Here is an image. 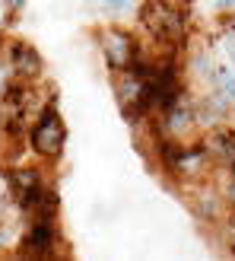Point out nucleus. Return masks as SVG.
<instances>
[{
  "label": "nucleus",
  "mask_w": 235,
  "mask_h": 261,
  "mask_svg": "<svg viewBox=\"0 0 235 261\" xmlns=\"http://www.w3.org/2000/svg\"><path fill=\"white\" fill-rule=\"evenodd\" d=\"M140 25L150 35L153 48L159 51H175L178 55L191 38V16L185 4H175V0H143Z\"/></svg>",
  "instance_id": "nucleus-1"
},
{
  "label": "nucleus",
  "mask_w": 235,
  "mask_h": 261,
  "mask_svg": "<svg viewBox=\"0 0 235 261\" xmlns=\"http://www.w3.org/2000/svg\"><path fill=\"white\" fill-rule=\"evenodd\" d=\"M29 150L45 163H57L64 156V143H67V124L61 118L57 99L51 96L48 102H42V109L35 112V118L29 124V134H25Z\"/></svg>",
  "instance_id": "nucleus-2"
},
{
  "label": "nucleus",
  "mask_w": 235,
  "mask_h": 261,
  "mask_svg": "<svg viewBox=\"0 0 235 261\" xmlns=\"http://www.w3.org/2000/svg\"><path fill=\"white\" fill-rule=\"evenodd\" d=\"M185 198L191 204V214L197 217L203 226H219L229 217V204H226L223 185H216V175L200 178V181H188Z\"/></svg>",
  "instance_id": "nucleus-3"
},
{
  "label": "nucleus",
  "mask_w": 235,
  "mask_h": 261,
  "mask_svg": "<svg viewBox=\"0 0 235 261\" xmlns=\"http://www.w3.org/2000/svg\"><path fill=\"white\" fill-rule=\"evenodd\" d=\"M96 38H99V48H102L108 73L127 70V64L137 55H143V45L137 42V35L130 29H124V25H105V29L96 32Z\"/></svg>",
  "instance_id": "nucleus-4"
},
{
  "label": "nucleus",
  "mask_w": 235,
  "mask_h": 261,
  "mask_svg": "<svg viewBox=\"0 0 235 261\" xmlns=\"http://www.w3.org/2000/svg\"><path fill=\"white\" fill-rule=\"evenodd\" d=\"M153 127L165 137L175 140H194L200 137V124H197V109H194V96H181L172 109H165L159 115H150Z\"/></svg>",
  "instance_id": "nucleus-5"
},
{
  "label": "nucleus",
  "mask_w": 235,
  "mask_h": 261,
  "mask_svg": "<svg viewBox=\"0 0 235 261\" xmlns=\"http://www.w3.org/2000/svg\"><path fill=\"white\" fill-rule=\"evenodd\" d=\"M61 232L57 223H48V220H32L29 229L19 236L16 242V255L19 258H35V261H54L61 258Z\"/></svg>",
  "instance_id": "nucleus-6"
},
{
  "label": "nucleus",
  "mask_w": 235,
  "mask_h": 261,
  "mask_svg": "<svg viewBox=\"0 0 235 261\" xmlns=\"http://www.w3.org/2000/svg\"><path fill=\"white\" fill-rule=\"evenodd\" d=\"M7 58H10V70H13V76H19V80H29V83H38V80H42L45 61H42V55L35 51V45L22 42V38H10Z\"/></svg>",
  "instance_id": "nucleus-7"
},
{
  "label": "nucleus",
  "mask_w": 235,
  "mask_h": 261,
  "mask_svg": "<svg viewBox=\"0 0 235 261\" xmlns=\"http://www.w3.org/2000/svg\"><path fill=\"white\" fill-rule=\"evenodd\" d=\"M194 109H197V124H200V134H203V130H213L219 124H226L235 106L223 93H216V89H203V93L194 99Z\"/></svg>",
  "instance_id": "nucleus-8"
},
{
  "label": "nucleus",
  "mask_w": 235,
  "mask_h": 261,
  "mask_svg": "<svg viewBox=\"0 0 235 261\" xmlns=\"http://www.w3.org/2000/svg\"><path fill=\"white\" fill-rule=\"evenodd\" d=\"M42 185H48V178H45V172L38 166H10L7 169V191H10L13 204L25 201L32 191H38Z\"/></svg>",
  "instance_id": "nucleus-9"
},
{
  "label": "nucleus",
  "mask_w": 235,
  "mask_h": 261,
  "mask_svg": "<svg viewBox=\"0 0 235 261\" xmlns=\"http://www.w3.org/2000/svg\"><path fill=\"white\" fill-rule=\"evenodd\" d=\"M213 67H216V61H213L210 51L200 48L194 55H188V80L200 83L203 89H210V83H213Z\"/></svg>",
  "instance_id": "nucleus-10"
},
{
  "label": "nucleus",
  "mask_w": 235,
  "mask_h": 261,
  "mask_svg": "<svg viewBox=\"0 0 235 261\" xmlns=\"http://www.w3.org/2000/svg\"><path fill=\"white\" fill-rule=\"evenodd\" d=\"M61 214V194L54 191V185H48V191L42 194V201L35 204V211L29 214V220H48V223H57Z\"/></svg>",
  "instance_id": "nucleus-11"
},
{
  "label": "nucleus",
  "mask_w": 235,
  "mask_h": 261,
  "mask_svg": "<svg viewBox=\"0 0 235 261\" xmlns=\"http://www.w3.org/2000/svg\"><path fill=\"white\" fill-rule=\"evenodd\" d=\"M210 89L223 93L232 106H235V67H232V64H216V67H213V83H210Z\"/></svg>",
  "instance_id": "nucleus-12"
},
{
  "label": "nucleus",
  "mask_w": 235,
  "mask_h": 261,
  "mask_svg": "<svg viewBox=\"0 0 235 261\" xmlns=\"http://www.w3.org/2000/svg\"><path fill=\"white\" fill-rule=\"evenodd\" d=\"M219 229H223V245H226V252L235 258V226H229V223H219Z\"/></svg>",
  "instance_id": "nucleus-13"
},
{
  "label": "nucleus",
  "mask_w": 235,
  "mask_h": 261,
  "mask_svg": "<svg viewBox=\"0 0 235 261\" xmlns=\"http://www.w3.org/2000/svg\"><path fill=\"white\" fill-rule=\"evenodd\" d=\"M223 194H226V204H229V211L235 214V175H229V178H226Z\"/></svg>",
  "instance_id": "nucleus-14"
},
{
  "label": "nucleus",
  "mask_w": 235,
  "mask_h": 261,
  "mask_svg": "<svg viewBox=\"0 0 235 261\" xmlns=\"http://www.w3.org/2000/svg\"><path fill=\"white\" fill-rule=\"evenodd\" d=\"M134 0H102V7L105 10H111V13H121V10H127Z\"/></svg>",
  "instance_id": "nucleus-15"
},
{
  "label": "nucleus",
  "mask_w": 235,
  "mask_h": 261,
  "mask_svg": "<svg viewBox=\"0 0 235 261\" xmlns=\"http://www.w3.org/2000/svg\"><path fill=\"white\" fill-rule=\"evenodd\" d=\"M0 4H4V7H7L10 13H19V10H22L25 4H29V0H0Z\"/></svg>",
  "instance_id": "nucleus-16"
},
{
  "label": "nucleus",
  "mask_w": 235,
  "mask_h": 261,
  "mask_svg": "<svg viewBox=\"0 0 235 261\" xmlns=\"http://www.w3.org/2000/svg\"><path fill=\"white\" fill-rule=\"evenodd\" d=\"M10 76H13V70L7 67L4 61H0V93H4V86H7V80H10Z\"/></svg>",
  "instance_id": "nucleus-17"
},
{
  "label": "nucleus",
  "mask_w": 235,
  "mask_h": 261,
  "mask_svg": "<svg viewBox=\"0 0 235 261\" xmlns=\"http://www.w3.org/2000/svg\"><path fill=\"white\" fill-rule=\"evenodd\" d=\"M216 10H219V13H229V10H235V0H216Z\"/></svg>",
  "instance_id": "nucleus-18"
},
{
  "label": "nucleus",
  "mask_w": 235,
  "mask_h": 261,
  "mask_svg": "<svg viewBox=\"0 0 235 261\" xmlns=\"http://www.w3.org/2000/svg\"><path fill=\"white\" fill-rule=\"evenodd\" d=\"M4 249H10V232H7V226H0V252Z\"/></svg>",
  "instance_id": "nucleus-19"
},
{
  "label": "nucleus",
  "mask_w": 235,
  "mask_h": 261,
  "mask_svg": "<svg viewBox=\"0 0 235 261\" xmlns=\"http://www.w3.org/2000/svg\"><path fill=\"white\" fill-rule=\"evenodd\" d=\"M0 153H4V130H0Z\"/></svg>",
  "instance_id": "nucleus-20"
},
{
  "label": "nucleus",
  "mask_w": 235,
  "mask_h": 261,
  "mask_svg": "<svg viewBox=\"0 0 235 261\" xmlns=\"http://www.w3.org/2000/svg\"><path fill=\"white\" fill-rule=\"evenodd\" d=\"M0 19H4V7H0Z\"/></svg>",
  "instance_id": "nucleus-21"
}]
</instances>
